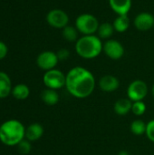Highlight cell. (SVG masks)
Returning <instances> with one entry per match:
<instances>
[{"mask_svg": "<svg viewBox=\"0 0 154 155\" xmlns=\"http://www.w3.org/2000/svg\"><path fill=\"white\" fill-rule=\"evenodd\" d=\"M110 7L118 15H128L132 8V0H109Z\"/></svg>", "mask_w": 154, "mask_h": 155, "instance_id": "cell-12", "label": "cell"}, {"mask_svg": "<svg viewBox=\"0 0 154 155\" xmlns=\"http://www.w3.org/2000/svg\"><path fill=\"white\" fill-rule=\"evenodd\" d=\"M148 94V85L143 80L133 81L127 88V97L133 103L143 101Z\"/></svg>", "mask_w": 154, "mask_h": 155, "instance_id": "cell-6", "label": "cell"}, {"mask_svg": "<svg viewBox=\"0 0 154 155\" xmlns=\"http://www.w3.org/2000/svg\"><path fill=\"white\" fill-rule=\"evenodd\" d=\"M132 112L136 116H142L146 112V104L143 101L133 102L132 106Z\"/></svg>", "mask_w": 154, "mask_h": 155, "instance_id": "cell-22", "label": "cell"}, {"mask_svg": "<svg viewBox=\"0 0 154 155\" xmlns=\"http://www.w3.org/2000/svg\"><path fill=\"white\" fill-rule=\"evenodd\" d=\"M7 54V46L5 43L0 41V60L4 59Z\"/></svg>", "mask_w": 154, "mask_h": 155, "instance_id": "cell-26", "label": "cell"}, {"mask_svg": "<svg viewBox=\"0 0 154 155\" xmlns=\"http://www.w3.org/2000/svg\"><path fill=\"white\" fill-rule=\"evenodd\" d=\"M56 54H57V57H58L59 61H64V60H66V59L69 58V56H70V52H69V50L63 48V49H60V50L56 53Z\"/></svg>", "mask_w": 154, "mask_h": 155, "instance_id": "cell-25", "label": "cell"}, {"mask_svg": "<svg viewBox=\"0 0 154 155\" xmlns=\"http://www.w3.org/2000/svg\"><path fill=\"white\" fill-rule=\"evenodd\" d=\"M58 62L59 59L57 57L56 53L52 51H44L41 53L36 59V64L38 67L41 68L42 70H44L45 72L54 69Z\"/></svg>", "mask_w": 154, "mask_h": 155, "instance_id": "cell-9", "label": "cell"}, {"mask_svg": "<svg viewBox=\"0 0 154 155\" xmlns=\"http://www.w3.org/2000/svg\"><path fill=\"white\" fill-rule=\"evenodd\" d=\"M41 99L46 105L53 106V105H55L59 102V94L56 90L46 88L45 90L42 92Z\"/></svg>", "mask_w": 154, "mask_h": 155, "instance_id": "cell-16", "label": "cell"}, {"mask_svg": "<svg viewBox=\"0 0 154 155\" xmlns=\"http://www.w3.org/2000/svg\"><path fill=\"white\" fill-rule=\"evenodd\" d=\"M132 106L133 102L129 98H122L115 102L113 110L118 115H126L132 111Z\"/></svg>", "mask_w": 154, "mask_h": 155, "instance_id": "cell-14", "label": "cell"}, {"mask_svg": "<svg viewBox=\"0 0 154 155\" xmlns=\"http://www.w3.org/2000/svg\"><path fill=\"white\" fill-rule=\"evenodd\" d=\"M146 126L147 124H145L143 121L142 120H134L132 124H131V132L137 136H141L145 134L146 133Z\"/></svg>", "mask_w": 154, "mask_h": 155, "instance_id": "cell-21", "label": "cell"}, {"mask_svg": "<svg viewBox=\"0 0 154 155\" xmlns=\"http://www.w3.org/2000/svg\"><path fill=\"white\" fill-rule=\"evenodd\" d=\"M103 47L101 38L94 35H83L75 43V51L84 59L96 58L103 52Z\"/></svg>", "mask_w": 154, "mask_h": 155, "instance_id": "cell-3", "label": "cell"}, {"mask_svg": "<svg viewBox=\"0 0 154 155\" xmlns=\"http://www.w3.org/2000/svg\"><path fill=\"white\" fill-rule=\"evenodd\" d=\"M98 84L102 91H103L105 93H113L119 88L120 81L114 75L106 74L100 78Z\"/></svg>", "mask_w": 154, "mask_h": 155, "instance_id": "cell-11", "label": "cell"}, {"mask_svg": "<svg viewBox=\"0 0 154 155\" xmlns=\"http://www.w3.org/2000/svg\"><path fill=\"white\" fill-rule=\"evenodd\" d=\"M63 37L69 41V42H74L77 41L78 38V30L75 26H72V25H66L64 28H63Z\"/></svg>", "mask_w": 154, "mask_h": 155, "instance_id": "cell-20", "label": "cell"}, {"mask_svg": "<svg viewBox=\"0 0 154 155\" xmlns=\"http://www.w3.org/2000/svg\"><path fill=\"white\" fill-rule=\"evenodd\" d=\"M104 54L113 60H119L124 54V47L119 41L115 39H108L103 47Z\"/></svg>", "mask_w": 154, "mask_h": 155, "instance_id": "cell-8", "label": "cell"}, {"mask_svg": "<svg viewBox=\"0 0 154 155\" xmlns=\"http://www.w3.org/2000/svg\"><path fill=\"white\" fill-rule=\"evenodd\" d=\"M44 134V127L37 123L31 124L25 128V139L29 142L38 141Z\"/></svg>", "mask_w": 154, "mask_h": 155, "instance_id": "cell-13", "label": "cell"}, {"mask_svg": "<svg viewBox=\"0 0 154 155\" xmlns=\"http://www.w3.org/2000/svg\"><path fill=\"white\" fill-rule=\"evenodd\" d=\"M131 25L130 18L128 15H118L114 21H113V27L114 30L118 33H124L128 30L129 26Z\"/></svg>", "mask_w": 154, "mask_h": 155, "instance_id": "cell-17", "label": "cell"}, {"mask_svg": "<svg viewBox=\"0 0 154 155\" xmlns=\"http://www.w3.org/2000/svg\"><path fill=\"white\" fill-rule=\"evenodd\" d=\"M17 150L18 152L23 155L28 154L31 152L32 146H31V142H29L26 139H24L23 141H21L17 145Z\"/></svg>", "mask_w": 154, "mask_h": 155, "instance_id": "cell-23", "label": "cell"}, {"mask_svg": "<svg viewBox=\"0 0 154 155\" xmlns=\"http://www.w3.org/2000/svg\"><path fill=\"white\" fill-rule=\"evenodd\" d=\"M66 75L60 70L52 69L46 71L43 77V82L44 85L53 90H58L65 86Z\"/></svg>", "mask_w": 154, "mask_h": 155, "instance_id": "cell-5", "label": "cell"}, {"mask_svg": "<svg viewBox=\"0 0 154 155\" xmlns=\"http://www.w3.org/2000/svg\"><path fill=\"white\" fill-rule=\"evenodd\" d=\"M12 83L9 76L4 72H0V99L6 98L12 93Z\"/></svg>", "mask_w": 154, "mask_h": 155, "instance_id": "cell-15", "label": "cell"}, {"mask_svg": "<svg viewBox=\"0 0 154 155\" xmlns=\"http://www.w3.org/2000/svg\"><path fill=\"white\" fill-rule=\"evenodd\" d=\"M47 23L54 28H64L68 25L69 16L61 9H53L46 15Z\"/></svg>", "mask_w": 154, "mask_h": 155, "instance_id": "cell-7", "label": "cell"}, {"mask_svg": "<svg viewBox=\"0 0 154 155\" xmlns=\"http://www.w3.org/2000/svg\"><path fill=\"white\" fill-rule=\"evenodd\" d=\"M11 94L16 100H25L26 98H28L30 94V90L26 84H19L12 89Z\"/></svg>", "mask_w": 154, "mask_h": 155, "instance_id": "cell-18", "label": "cell"}, {"mask_svg": "<svg viewBox=\"0 0 154 155\" xmlns=\"http://www.w3.org/2000/svg\"><path fill=\"white\" fill-rule=\"evenodd\" d=\"M65 88L72 96L77 99H84L93 93L95 78L88 69L75 66L66 74Z\"/></svg>", "mask_w": 154, "mask_h": 155, "instance_id": "cell-1", "label": "cell"}, {"mask_svg": "<svg viewBox=\"0 0 154 155\" xmlns=\"http://www.w3.org/2000/svg\"><path fill=\"white\" fill-rule=\"evenodd\" d=\"M147 138L152 142L154 143V119L151 120L146 126V133H145Z\"/></svg>", "mask_w": 154, "mask_h": 155, "instance_id": "cell-24", "label": "cell"}, {"mask_svg": "<svg viewBox=\"0 0 154 155\" xmlns=\"http://www.w3.org/2000/svg\"><path fill=\"white\" fill-rule=\"evenodd\" d=\"M114 27L112 24L110 23H103L99 25V28H98V36L101 38V39H109L113 35V32H114Z\"/></svg>", "mask_w": 154, "mask_h": 155, "instance_id": "cell-19", "label": "cell"}, {"mask_svg": "<svg viewBox=\"0 0 154 155\" xmlns=\"http://www.w3.org/2000/svg\"><path fill=\"white\" fill-rule=\"evenodd\" d=\"M98 19L92 14H82L75 20V27L84 35H94L99 28Z\"/></svg>", "mask_w": 154, "mask_h": 155, "instance_id": "cell-4", "label": "cell"}, {"mask_svg": "<svg viewBox=\"0 0 154 155\" xmlns=\"http://www.w3.org/2000/svg\"><path fill=\"white\" fill-rule=\"evenodd\" d=\"M134 26L140 31H148L154 26V16L148 12H142L133 21Z\"/></svg>", "mask_w": 154, "mask_h": 155, "instance_id": "cell-10", "label": "cell"}, {"mask_svg": "<svg viewBox=\"0 0 154 155\" xmlns=\"http://www.w3.org/2000/svg\"><path fill=\"white\" fill-rule=\"evenodd\" d=\"M25 139V127L15 119L5 121L0 125V141L7 146H16Z\"/></svg>", "mask_w": 154, "mask_h": 155, "instance_id": "cell-2", "label": "cell"}, {"mask_svg": "<svg viewBox=\"0 0 154 155\" xmlns=\"http://www.w3.org/2000/svg\"><path fill=\"white\" fill-rule=\"evenodd\" d=\"M152 96L154 97V84L153 85H152Z\"/></svg>", "mask_w": 154, "mask_h": 155, "instance_id": "cell-28", "label": "cell"}, {"mask_svg": "<svg viewBox=\"0 0 154 155\" xmlns=\"http://www.w3.org/2000/svg\"><path fill=\"white\" fill-rule=\"evenodd\" d=\"M118 155H131V154H130V153H129V152H127V151H125V150H123V151L119 152Z\"/></svg>", "mask_w": 154, "mask_h": 155, "instance_id": "cell-27", "label": "cell"}, {"mask_svg": "<svg viewBox=\"0 0 154 155\" xmlns=\"http://www.w3.org/2000/svg\"><path fill=\"white\" fill-rule=\"evenodd\" d=\"M153 27H154V26H153Z\"/></svg>", "mask_w": 154, "mask_h": 155, "instance_id": "cell-29", "label": "cell"}]
</instances>
